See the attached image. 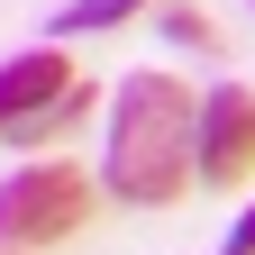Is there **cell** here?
I'll list each match as a JSON object with an SVG mask.
<instances>
[{
    "label": "cell",
    "instance_id": "6da1fadb",
    "mask_svg": "<svg viewBox=\"0 0 255 255\" xmlns=\"http://www.w3.org/2000/svg\"><path fill=\"white\" fill-rule=\"evenodd\" d=\"M110 191L128 210H164L191 191V91L173 73H128L110 101Z\"/></svg>",
    "mask_w": 255,
    "mask_h": 255
},
{
    "label": "cell",
    "instance_id": "7a4b0ae2",
    "mask_svg": "<svg viewBox=\"0 0 255 255\" xmlns=\"http://www.w3.org/2000/svg\"><path fill=\"white\" fill-rule=\"evenodd\" d=\"M82 219H91V173L64 164V155H46V164L0 182V246H55Z\"/></svg>",
    "mask_w": 255,
    "mask_h": 255
},
{
    "label": "cell",
    "instance_id": "3957f363",
    "mask_svg": "<svg viewBox=\"0 0 255 255\" xmlns=\"http://www.w3.org/2000/svg\"><path fill=\"white\" fill-rule=\"evenodd\" d=\"M82 110H91V91L73 82V64L55 46L0 64V137H46V128H73Z\"/></svg>",
    "mask_w": 255,
    "mask_h": 255
},
{
    "label": "cell",
    "instance_id": "277c9868",
    "mask_svg": "<svg viewBox=\"0 0 255 255\" xmlns=\"http://www.w3.org/2000/svg\"><path fill=\"white\" fill-rule=\"evenodd\" d=\"M191 173L210 191H237L255 173V91L246 82H219L201 110H191Z\"/></svg>",
    "mask_w": 255,
    "mask_h": 255
},
{
    "label": "cell",
    "instance_id": "5b68a950",
    "mask_svg": "<svg viewBox=\"0 0 255 255\" xmlns=\"http://www.w3.org/2000/svg\"><path fill=\"white\" fill-rule=\"evenodd\" d=\"M155 9V0H64L55 9V37H91V27H119V18H137Z\"/></svg>",
    "mask_w": 255,
    "mask_h": 255
},
{
    "label": "cell",
    "instance_id": "8992f818",
    "mask_svg": "<svg viewBox=\"0 0 255 255\" xmlns=\"http://www.w3.org/2000/svg\"><path fill=\"white\" fill-rule=\"evenodd\" d=\"M164 37H173V46L219 55V27H210V9H191V0H164Z\"/></svg>",
    "mask_w": 255,
    "mask_h": 255
},
{
    "label": "cell",
    "instance_id": "52a82bcc",
    "mask_svg": "<svg viewBox=\"0 0 255 255\" xmlns=\"http://www.w3.org/2000/svg\"><path fill=\"white\" fill-rule=\"evenodd\" d=\"M219 255H255V210H246L237 228H228V246H219Z\"/></svg>",
    "mask_w": 255,
    "mask_h": 255
},
{
    "label": "cell",
    "instance_id": "ba28073f",
    "mask_svg": "<svg viewBox=\"0 0 255 255\" xmlns=\"http://www.w3.org/2000/svg\"><path fill=\"white\" fill-rule=\"evenodd\" d=\"M246 9H255V0H246Z\"/></svg>",
    "mask_w": 255,
    "mask_h": 255
}]
</instances>
